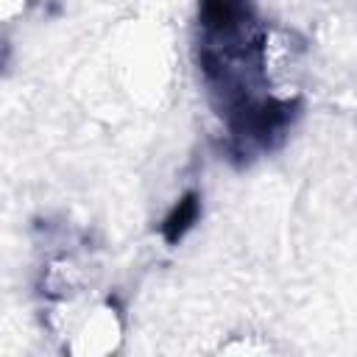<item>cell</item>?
<instances>
[{
    "label": "cell",
    "mask_w": 357,
    "mask_h": 357,
    "mask_svg": "<svg viewBox=\"0 0 357 357\" xmlns=\"http://www.w3.org/2000/svg\"><path fill=\"white\" fill-rule=\"evenodd\" d=\"M192 218H195V201H192V198H187V201H181V204L176 206L173 218L167 220V237H170V240H176V237L181 234V229L187 226V220H192Z\"/></svg>",
    "instance_id": "1"
}]
</instances>
